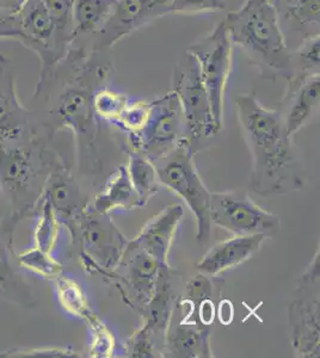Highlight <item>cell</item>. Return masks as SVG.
<instances>
[{
	"mask_svg": "<svg viewBox=\"0 0 320 358\" xmlns=\"http://www.w3.org/2000/svg\"><path fill=\"white\" fill-rule=\"evenodd\" d=\"M57 302L62 310L71 317L89 322L95 314L89 305L81 285L71 277L60 275L54 280Z\"/></svg>",
	"mask_w": 320,
	"mask_h": 358,
	"instance_id": "obj_26",
	"label": "cell"
},
{
	"mask_svg": "<svg viewBox=\"0 0 320 358\" xmlns=\"http://www.w3.org/2000/svg\"><path fill=\"white\" fill-rule=\"evenodd\" d=\"M162 265L154 257L128 241L116 268L106 276L118 287L127 305L141 314L153 295Z\"/></svg>",
	"mask_w": 320,
	"mask_h": 358,
	"instance_id": "obj_12",
	"label": "cell"
},
{
	"mask_svg": "<svg viewBox=\"0 0 320 358\" xmlns=\"http://www.w3.org/2000/svg\"><path fill=\"white\" fill-rule=\"evenodd\" d=\"M42 147L10 146L0 141V187L13 206V213L25 215L40 200L47 163Z\"/></svg>",
	"mask_w": 320,
	"mask_h": 358,
	"instance_id": "obj_5",
	"label": "cell"
},
{
	"mask_svg": "<svg viewBox=\"0 0 320 358\" xmlns=\"http://www.w3.org/2000/svg\"><path fill=\"white\" fill-rule=\"evenodd\" d=\"M267 238L256 236H233L226 241L215 244L196 265L200 273L209 277H218L238 268L245 262L260 252Z\"/></svg>",
	"mask_w": 320,
	"mask_h": 358,
	"instance_id": "obj_18",
	"label": "cell"
},
{
	"mask_svg": "<svg viewBox=\"0 0 320 358\" xmlns=\"http://www.w3.org/2000/svg\"><path fill=\"white\" fill-rule=\"evenodd\" d=\"M232 45L242 49L250 65L267 80L292 78L291 49L279 15L267 0H245L223 20Z\"/></svg>",
	"mask_w": 320,
	"mask_h": 358,
	"instance_id": "obj_3",
	"label": "cell"
},
{
	"mask_svg": "<svg viewBox=\"0 0 320 358\" xmlns=\"http://www.w3.org/2000/svg\"><path fill=\"white\" fill-rule=\"evenodd\" d=\"M187 52L194 57L197 64L209 99L213 121L220 131L223 128V104L231 78L235 52V45H232L223 21L191 43Z\"/></svg>",
	"mask_w": 320,
	"mask_h": 358,
	"instance_id": "obj_6",
	"label": "cell"
},
{
	"mask_svg": "<svg viewBox=\"0 0 320 358\" xmlns=\"http://www.w3.org/2000/svg\"><path fill=\"white\" fill-rule=\"evenodd\" d=\"M20 215L13 213L0 222V297L23 307H33V290L22 275L17 252L13 248V234Z\"/></svg>",
	"mask_w": 320,
	"mask_h": 358,
	"instance_id": "obj_16",
	"label": "cell"
},
{
	"mask_svg": "<svg viewBox=\"0 0 320 358\" xmlns=\"http://www.w3.org/2000/svg\"><path fill=\"white\" fill-rule=\"evenodd\" d=\"M187 141L186 122L177 96L170 91L150 102V115L140 131L128 134L127 146L155 162Z\"/></svg>",
	"mask_w": 320,
	"mask_h": 358,
	"instance_id": "obj_9",
	"label": "cell"
},
{
	"mask_svg": "<svg viewBox=\"0 0 320 358\" xmlns=\"http://www.w3.org/2000/svg\"><path fill=\"white\" fill-rule=\"evenodd\" d=\"M0 357L69 358L81 357V355L67 348H34L5 351L0 354Z\"/></svg>",
	"mask_w": 320,
	"mask_h": 358,
	"instance_id": "obj_35",
	"label": "cell"
},
{
	"mask_svg": "<svg viewBox=\"0 0 320 358\" xmlns=\"http://www.w3.org/2000/svg\"><path fill=\"white\" fill-rule=\"evenodd\" d=\"M267 3H270V4L274 5L276 8V5L279 4V1L280 0H267Z\"/></svg>",
	"mask_w": 320,
	"mask_h": 358,
	"instance_id": "obj_38",
	"label": "cell"
},
{
	"mask_svg": "<svg viewBox=\"0 0 320 358\" xmlns=\"http://www.w3.org/2000/svg\"><path fill=\"white\" fill-rule=\"evenodd\" d=\"M140 207L144 203L130 180L126 165L122 164L110 177L106 189L96 197L94 208L97 212L110 214L115 209L132 210Z\"/></svg>",
	"mask_w": 320,
	"mask_h": 358,
	"instance_id": "obj_24",
	"label": "cell"
},
{
	"mask_svg": "<svg viewBox=\"0 0 320 358\" xmlns=\"http://www.w3.org/2000/svg\"><path fill=\"white\" fill-rule=\"evenodd\" d=\"M115 73L109 50L91 52L71 47L64 59L42 69L35 97L42 96L48 106L49 133L67 129L74 134L78 155L97 170L98 120L92 110V96L109 85Z\"/></svg>",
	"mask_w": 320,
	"mask_h": 358,
	"instance_id": "obj_1",
	"label": "cell"
},
{
	"mask_svg": "<svg viewBox=\"0 0 320 358\" xmlns=\"http://www.w3.org/2000/svg\"><path fill=\"white\" fill-rule=\"evenodd\" d=\"M116 1L118 0H74L71 47L89 50L90 42L106 25Z\"/></svg>",
	"mask_w": 320,
	"mask_h": 358,
	"instance_id": "obj_22",
	"label": "cell"
},
{
	"mask_svg": "<svg viewBox=\"0 0 320 358\" xmlns=\"http://www.w3.org/2000/svg\"><path fill=\"white\" fill-rule=\"evenodd\" d=\"M171 91L179 98L186 122L187 143L191 151L201 150L203 143L218 134L211 116L207 92L194 57L186 52L176 62L171 77Z\"/></svg>",
	"mask_w": 320,
	"mask_h": 358,
	"instance_id": "obj_7",
	"label": "cell"
},
{
	"mask_svg": "<svg viewBox=\"0 0 320 358\" xmlns=\"http://www.w3.org/2000/svg\"><path fill=\"white\" fill-rule=\"evenodd\" d=\"M41 196L49 201L60 224L66 226L74 239L81 214L88 207V201L81 194L74 176L64 167H54L46 179Z\"/></svg>",
	"mask_w": 320,
	"mask_h": 358,
	"instance_id": "obj_17",
	"label": "cell"
},
{
	"mask_svg": "<svg viewBox=\"0 0 320 358\" xmlns=\"http://www.w3.org/2000/svg\"><path fill=\"white\" fill-rule=\"evenodd\" d=\"M17 262L22 270L43 280L54 281L64 271V266L54 258L53 253L46 252L35 246L17 252Z\"/></svg>",
	"mask_w": 320,
	"mask_h": 358,
	"instance_id": "obj_28",
	"label": "cell"
},
{
	"mask_svg": "<svg viewBox=\"0 0 320 358\" xmlns=\"http://www.w3.org/2000/svg\"><path fill=\"white\" fill-rule=\"evenodd\" d=\"M128 103L130 98L126 94L118 92L109 85L101 86L92 96V110L98 121L115 124Z\"/></svg>",
	"mask_w": 320,
	"mask_h": 358,
	"instance_id": "obj_29",
	"label": "cell"
},
{
	"mask_svg": "<svg viewBox=\"0 0 320 358\" xmlns=\"http://www.w3.org/2000/svg\"><path fill=\"white\" fill-rule=\"evenodd\" d=\"M159 183L182 199L194 214L197 226L196 238L206 244L211 234V194L200 178L195 166L194 153L187 141L174 151L153 162Z\"/></svg>",
	"mask_w": 320,
	"mask_h": 358,
	"instance_id": "obj_4",
	"label": "cell"
},
{
	"mask_svg": "<svg viewBox=\"0 0 320 358\" xmlns=\"http://www.w3.org/2000/svg\"><path fill=\"white\" fill-rule=\"evenodd\" d=\"M20 25L18 13L0 6V40L20 41Z\"/></svg>",
	"mask_w": 320,
	"mask_h": 358,
	"instance_id": "obj_36",
	"label": "cell"
},
{
	"mask_svg": "<svg viewBox=\"0 0 320 358\" xmlns=\"http://www.w3.org/2000/svg\"><path fill=\"white\" fill-rule=\"evenodd\" d=\"M172 0H118L113 13L89 45L91 52L110 50L140 29L170 15Z\"/></svg>",
	"mask_w": 320,
	"mask_h": 358,
	"instance_id": "obj_13",
	"label": "cell"
},
{
	"mask_svg": "<svg viewBox=\"0 0 320 358\" xmlns=\"http://www.w3.org/2000/svg\"><path fill=\"white\" fill-rule=\"evenodd\" d=\"M0 192H1V187H0Z\"/></svg>",
	"mask_w": 320,
	"mask_h": 358,
	"instance_id": "obj_39",
	"label": "cell"
},
{
	"mask_svg": "<svg viewBox=\"0 0 320 358\" xmlns=\"http://www.w3.org/2000/svg\"><path fill=\"white\" fill-rule=\"evenodd\" d=\"M183 215L184 210L182 206H167L162 212L147 221L138 236L132 239L130 243L154 257L162 264H169L167 256Z\"/></svg>",
	"mask_w": 320,
	"mask_h": 358,
	"instance_id": "obj_20",
	"label": "cell"
},
{
	"mask_svg": "<svg viewBox=\"0 0 320 358\" xmlns=\"http://www.w3.org/2000/svg\"><path fill=\"white\" fill-rule=\"evenodd\" d=\"M52 17L57 45L62 53L67 54L72 43V5L74 0H41Z\"/></svg>",
	"mask_w": 320,
	"mask_h": 358,
	"instance_id": "obj_31",
	"label": "cell"
},
{
	"mask_svg": "<svg viewBox=\"0 0 320 358\" xmlns=\"http://www.w3.org/2000/svg\"><path fill=\"white\" fill-rule=\"evenodd\" d=\"M211 326L197 320L189 322L172 312L164 343V356L169 357H213Z\"/></svg>",
	"mask_w": 320,
	"mask_h": 358,
	"instance_id": "obj_19",
	"label": "cell"
},
{
	"mask_svg": "<svg viewBox=\"0 0 320 358\" xmlns=\"http://www.w3.org/2000/svg\"><path fill=\"white\" fill-rule=\"evenodd\" d=\"M86 324L89 325L92 334L89 350L90 357H111L115 351V337L110 332L109 329L96 315L91 317Z\"/></svg>",
	"mask_w": 320,
	"mask_h": 358,
	"instance_id": "obj_32",
	"label": "cell"
},
{
	"mask_svg": "<svg viewBox=\"0 0 320 358\" xmlns=\"http://www.w3.org/2000/svg\"><path fill=\"white\" fill-rule=\"evenodd\" d=\"M10 67V62H8V57H5L4 54H0V76L8 71Z\"/></svg>",
	"mask_w": 320,
	"mask_h": 358,
	"instance_id": "obj_37",
	"label": "cell"
},
{
	"mask_svg": "<svg viewBox=\"0 0 320 358\" xmlns=\"http://www.w3.org/2000/svg\"><path fill=\"white\" fill-rule=\"evenodd\" d=\"M20 43L36 54L41 71L47 69L65 57L57 45L52 17L41 0H27L18 13Z\"/></svg>",
	"mask_w": 320,
	"mask_h": 358,
	"instance_id": "obj_14",
	"label": "cell"
},
{
	"mask_svg": "<svg viewBox=\"0 0 320 358\" xmlns=\"http://www.w3.org/2000/svg\"><path fill=\"white\" fill-rule=\"evenodd\" d=\"M226 8L227 0H172L170 15H214Z\"/></svg>",
	"mask_w": 320,
	"mask_h": 358,
	"instance_id": "obj_33",
	"label": "cell"
},
{
	"mask_svg": "<svg viewBox=\"0 0 320 358\" xmlns=\"http://www.w3.org/2000/svg\"><path fill=\"white\" fill-rule=\"evenodd\" d=\"M276 10L284 37L296 35L301 42L319 34L320 0H280Z\"/></svg>",
	"mask_w": 320,
	"mask_h": 358,
	"instance_id": "obj_23",
	"label": "cell"
},
{
	"mask_svg": "<svg viewBox=\"0 0 320 358\" xmlns=\"http://www.w3.org/2000/svg\"><path fill=\"white\" fill-rule=\"evenodd\" d=\"M30 111L18 99L15 77L8 71L0 76V141L18 143L30 135Z\"/></svg>",
	"mask_w": 320,
	"mask_h": 358,
	"instance_id": "obj_21",
	"label": "cell"
},
{
	"mask_svg": "<svg viewBox=\"0 0 320 358\" xmlns=\"http://www.w3.org/2000/svg\"><path fill=\"white\" fill-rule=\"evenodd\" d=\"M35 208L37 209V216L34 227L33 246L46 252L53 253L59 241L60 221L53 207L43 196H41Z\"/></svg>",
	"mask_w": 320,
	"mask_h": 358,
	"instance_id": "obj_27",
	"label": "cell"
},
{
	"mask_svg": "<svg viewBox=\"0 0 320 358\" xmlns=\"http://www.w3.org/2000/svg\"><path fill=\"white\" fill-rule=\"evenodd\" d=\"M319 34L306 37L294 50H291L292 78L319 73Z\"/></svg>",
	"mask_w": 320,
	"mask_h": 358,
	"instance_id": "obj_30",
	"label": "cell"
},
{
	"mask_svg": "<svg viewBox=\"0 0 320 358\" xmlns=\"http://www.w3.org/2000/svg\"><path fill=\"white\" fill-rule=\"evenodd\" d=\"M74 241H79L81 265L88 273L106 277L116 268L128 238L113 224L110 214L86 207L78 222Z\"/></svg>",
	"mask_w": 320,
	"mask_h": 358,
	"instance_id": "obj_8",
	"label": "cell"
},
{
	"mask_svg": "<svg viewBox=\"0 0 320 358\" xmlns=\"http://www.w3.org/2000/svg\"><path fill=\"white\" fill-rule=\"evenodd\" d=\"M244 141L252 155L250 189L260 196L288 195L307 182L306 167L277 109H267L253 94L235 98Z\"/></svg>",
	"mask_w": 320,
	"mask_h": 358,
	"instance_id": "obj_2",
	"label": "cell"
},
{
	"mask_svg": "<svg viewBox=\"0 0 320 358\" xmlns=\"http://www.w3.org/2000/svg\"><path fill=\"white\" fill-rule=\"evenodd\" d=\"M211 221L233 236L274 238L281 227L280 217L258 206L244 190L211 192Z\"/></svg>",
	"mask_w": 320,
	"mask_h": 358,
	"instance_id": "obj_11",
	"label": "cell"
},
{
	"mask_svg": "<svg viewBox=\"0 0 320 358\" xmlns=\"http://www.w3.org/2000/svg\"><path fill=\"white\" fill-rule=\"evenodd\" d=\"M287 83L277 111L288 136L294 138L319 113V73L293 77Z\"/></svg>",
	"mask_w": 320,
	"mask_h": 358,
	"instance_id": "obj_15",
	"label": "cell"
},
{
	"mask_svg": "<svg viewBox=\"0 0 320 358\" xmlns=\"http://www.w3.org/2000/svg\"><path fill=\"white\" fill-rule=\"evenodd\" d=\"M128 151V163L127 171L135 190L141 199L144 206L157 195L159 189V178L153 162L142 155L141 152L135 151L133 148H127Z\"/></svg>",
	"mask_w": 320,
	"mask_h": 358,
	"instance_id": "obj_25",
	"label": "cell"
},
{
	"mask_svg": "<svg viewBox=\"0 0 320 358\" xmlns=\"http://www.w3.org/2000/svg\"><path fill=\"white\" fill-rule=\"evenodd\" d=\"M319 250L299 278L289 306L292 344L300 357H319Z\"/></svg>",
	"mask_w": 320,
	"mask_h": 358,
	"instance_id": "obj_10",
	"label": "cell"
},
{
	"mask_svg": "<svg viewBox=\"0 0 320 358\" xmlns=\"http://www.w3.org/2000/svg\"><path fill=\"white\" fill-rule=\"evenodd\" d=\"M150 115V102L145 101H130L125 110L118 117L116 126L127 131V134H134L145 126Z\"/></svg>",
	"mask_w": 320,
	"mask_h": 358,
	"instance_id": "obj_34",
	"label": "cell"
}]
</instances>
